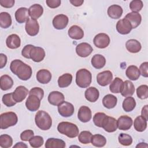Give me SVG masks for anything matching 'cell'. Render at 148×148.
<instances>
[{
    "instance_id": "obj_41",
    "label": "cell",
    "mask_w": 148,
    "mask_h": 148,
    "mask_svg": "<svg viewBox=\"0 0 148 148\" xmlns=\"http://www.w3.org/2000/svg\"><path fill=\"white\" fill-rule=\"evenodd\" d=\"M107 117L108 116L105 113L98 112L94 114L93 117V122L96 126L102 128Z\"/></svg>"
},
{
    "instance_id": "obj_11",
    "label": "cell",
    "mask_w": 148,
    "mask_h": 148,
    "mask_svg": "<svg viewBox=\"0 0 148 148\" xmlns=\"http://www.w3.org/2000/svg\"><path fill=\"white\" fill-rule=\"evenodd\" d=\"M68 17L63 14H60L56 16L52 21L54 27L57 29H63L68 24Z\"/></svg>"
},
{
    "instance_id": "obj_31",
    "label": "cell",
    "mask_w": 148,
    "mask_h": 148,
    "mask_svg": "<svg viewBox=\"0 0 148 148\" xmlns=\"http://www.w3.org/2000/svg\"><path fill=\"white\" fill-rule=\"evenodd\" d=\"M91 63L95 68L98 69H101L105 65L106 59L102 55L97 54L92 57Z\"/></svg>"
},
{
    "instance_id": "obj_39",
    "label": "cell",
    "mask_w": 148,
    "mask_h": 148,
    "mask_svg": "<svg viewBox=\"0 0 148 148\" xmlns=\"http://www.w3.org/2000/svg\"><path fill=\"white\" fill-rule=\"evenodd\" d=\"M12 17L8 12H1L0 13V26L3 28H8L12 24Z\"/></svg>"
},
{
    "instance_id": "obj_43",
    "label": "cell",
    "mask_w": 148,
    "mask_h": 148,
    "mask_svg": "<svg viewBox=\"0 0 148 148\" xmlns=\"http://www.w3.org/2000/svg\"><path fill=\"white\" fill-rule=\"evenodd\" d=\"M13 143L12 138L7 134L0 136V146L2 148H8L12 146Z\"/></svg>"
},
{
    "instance_id": "obj_16",
    "label": "cell",
    "mask_w": 148,
    "mask_h": 148,
    "mask_svg": "<svg viewBox=\"0 0 148 148\" xmlns=\"http://www.w3.org/2000/svg\"><path fill=\"white\" fill-rule=\"evenodd\" d=\"M117 128L120 130L127 131L130 130L132 125L133 121L131 117L123 115L120 116L117 120Z\"/></svg>"
},
{
    "instance_id": "obj_24",
    "label": "cell",
    "mask_w": 148,
    "mask_h": 148,
    "mask_svg": "<svg viewBox=\"0 0 148 148\" xmlns=\"http://www.w3.org/2000/svg\"><path fill=\"white\" fill-rule=\"evenodd\" d=\"M99 92L98 90L94 87H90L88 88L84 92V97L86 99L91 102H95L99 98Z\"/></svg>"
},
{
    "instance_id": "obj_13",
    "label": "cell",
    "mask_w": 148,
    "mask_h": 148,
    "mask_svg": "<svg viewBox=\"0 0 148 148\" xmlns=\"http://www.w3.org/2000/svg\"><path fill=\"white\" fill-rule=\"evenodd\" d=\"M93 49L92 46L86 42L81 43L76 47V54L81 57H87L92 53Z\"/></svg>"
},
{
    "instance_id": "obj_32",
    "label": "cell",
    "mask_w": 148,
    "mask_h": 148,
    "mask_svg": "<svg viewBox=\"0 0 148 148\" xmlns=\"http://www.w3.org/2000/svg\"><path fill=\"white\" fill-rule=\"evenodd\" d=\"M117 102V98L112 94L106 95L102 99V104L107 109H112L116 106Z\"/></svg>"
},
{
    "instance_id": "obj_6",
    "label": "cell",
    "mask_w": 148,
    "mask_h": 148,
    "mask_svg": "<svg viewBox=\"0 0 148 148\" xmlns=\"http://www.w3.org/2000/svg\"><path fill=\"white\" fill-rule=\"evenodd\" d=\"M75 111L73 105L68 102L63 101L58 106V112L59 114L65 117L72 116Z\"/></svg>"
},
{
    "instance_id": "obj_5",
    "label": "cell",
    "mask_w": 148,
    "mask_h": 148,
    "mask_svg": "<svg viewBox=\"0 0 148 148\" xmlns=\"http://www.w3.org/2000/svg\"><path fill=\"white\" fill-rule=\"evenodd\" d=\"M0 117L1 128L2 130L6 129L11 126L15 125L18 121L17 114L13 112L3 113L1 114Z\"/></svg>"
},
{
    "instance_id": "obj_15",
    "label": "cell",
    "mask_w": 148,
    "mask_h": 148,
    "mask_svg": "<svg viewBox=\"0 0 148 148\" xmlns=\"http://www.w3.org/2000/svg\"><path fill=\"white\" fill-rule=\"evenodd\" d=\"M30 58L36 62L42 61L45 57V51L40 47L34 46L30 51Z\"/></svg>"
},
{
    "instance_id": "obj_48",
    "label": "cell",
    "mask_w": 148,
    "mask_h": 148,
    "mask_svg": "<svg viewBox=\"0 0 148 148\" xmlns=\"http://www.w3.org/2000/svg\"><path fill=\"white\" fill-rule=\"evenodd\" d=\"M143 4L140 0H133L130 3V8L132 12H138L141 10Z\"/></svg>"
},
{
    "instance_id": "obj_26",
    "label": "cell",
    "mask_w": 148,
    "mask_h": 148,
    "mask_svg": "<svg viewBox=\"0 0 148 148\" xmlns=\"http://www.w3.org/2000/svg\"><path fill=\"white\" fill-rule=\"evenodd\" d=\"M125 47L127 50L132 53H136L140 51L142 48L140 43L134 39L128 40L125 43Z\"/></svg>"
},
{
    "instance_id": "obj_42",
    "label": "cell",
    "mask_w": 148,
    "mask_h": 148,
    "mask_svg": "<svg viewBox=\"0 0 148 148\" xmlns=\"http://www.w3.org/2000/svg\"><path fill=\"white\" fill-rule=\"evenodd\" d=\"M92 136V135L91 132L88 131H83L79 134L78 139L81 143L86 145L91 142Z\"/></svg>"
},
{
    "instance_id": "obj_19",
    "label": "cell",
    "mask_w": 148,
    "mask_h": 148,
    "mask_svg": "<svg viewBox=\"0 0 148 148\" xmlns=\"http://www.w3.org/2000/svg\"><path fill=\"white\" fill-rule=\"evenodd\" d=\"M15 18L17 23L21 24L27 22L29 19L28 9L26 8H20L15 12Z\"/></svg>"
},
{
    "instance_id": "obj_21",
    "label": "cell",
    "mask_w": 148,
    "mask_h": 148,
    "mask_svg": "<svg viewBox=\"0 0 148 148\" xmlns=\"http://www.w3.org/2000/svg\"><path fill=\"white\" fill-rule=\"evenodd\" d=\"M6 44L8 48L10 49H16L20 46L21 40L18 35L16 34H11L6 38Z\"/></svg>"
},
{
    "instance_id": "obj_40",
    "label": "cell",
    "mask_w": 148,
    "mask_h": 148,
    "mask_svg": "<svg viewBox=\"0 0 148 148\" xmlns=\"http://www.w3.org/2000/svg\"><path fill=\"white\" fill-rule=\"evenodd\" d=\"M91 142L95 147H103L106 143V139L101 134H95L92 136Z\"/></svg>"
},
{
    "instance_id": "obj_59",
    "label": "cell",
    "mask_w": 148,
    "mask_h": 148,
    "mask_svg": "<svg viewBox=\"0 0 148 148\" xmlns=\"http://www.w3.org/2000/svg\"><path fill=\"white\" fill-rule=\"evenodd\" d=\"M147 147V145L146 144V143H140L136 146V147Z\"/></svg>"
},
{
    "instance_id": "obj_9",
    "label": "cell",
    "mask_w": 148,
    "mask_h": 148,
    "mask_svg": "<svg viewBox=\"0 0 148 148\" xmlns=\"http://www.w3.org/2000/svg\"><path fill=\"white\" fill-rule=\"evenodd\" d=\"M113 79V74L110 71H105L99 73L97 76V82L101 86L110 84Z\"/></svg>"
},
{
    "instance_id": "obj_23",
    "label": "cell",
    "mask_w": 148,
    "mask_h": 148,
    "mask_svg": "<svg viewBox=\"0 0 148 148\" xmlns=\"http://www.w3.org/2000/svg\"><path fill=\"white\" fill-rule=\"evenodd\" d=\"M36 79L40 83L47 84L51 79V72L47 69H43L39 70L36 73Z\"/></svg>"
},
{
    "instance_id": "obj_37",
    "label": "cell",
    "mask_w": 148,
    "mask_h": 148,
    "mask_svg": "<svg viewBox=\"0 0 148 148\" xmlns=\"http://www.w3.org/2000/svg\"><path fill=\"white\" fill-rule=\"evenodd\" d=\"M123 81L119 77H116L110 83L109 86L110 91L113 93H120L123 85Z\"/></svg>"
},
{
    "instance_id": "obj_2",
    "label": "cell",
    "mask_w": 148,
    "mask_h": 148,
    "mask_svg": "<svg viewBox=\"0 0 148 148\" xmlns=\"http://www.w3.org/2000/svg\"><path fill=\"white\" fill-rule=\"evenodd\" d=\"M35 121L36 126L43 131L49 130L52 125V119L50 116L43 110H39L36 113Z\"/></svg>"
},
{
    "instance_id": "obj_35",
    "label": "cell",
    "mask_w": 148,
    "mask_h": 148,
    "mask_svg": "<svg viewBox=\"0 0 148 148\" xmlns=\"http://www.w3.org/2000/svg\"><path fill=\"white\" fill-rule=\"evenodd\" d=\"M1 88L3 91L11 88L13 85V80L10 76L8 75H3L0 77Z\"/></svg>"
},
{
    "instance_id": "obj_7",
    "label": "cell",
    "mask_w": 148,
    "mask_h": 148,
    "mask_svg": "<svg viewBox=\"0 0 148 148\" xmlns=\"http://www.w3.org/2000/svg\"><path fill=\"white\" fill-rule=\"evenodd\" d=\"M110 40V38L107 34L105 33H99L95 36L93 42L97 47L104 49L109 46Z\"/></svg>"
},
{
    "instance_id": "obj_10",
    "label": "cell",
    "mask_w": 148,
    "mask_h": 148,
    "mask_svg": "<svg viewBox=\"0 0 148 148\" xmlns=\"http://www.w3.org/2000/svg\"><path fill=\"white\" fill-rule=\"evenodd\" d=\"M25 29L29 36H34L36 35L39 31V25L36 20L29 18L26 22Z\"/></svg>"
},
{
    "instance_id": "obj_18",
    "label": "cell",
    "mask_w": 148,
    "mask_h": 148,
    "mask_svg": "<svg viewBox=\"0 0 148 148\" xmlns=\"http://www.w3.org/2000/svg\"><path fill=\"white\" fill-rule=\"evenodd\" d=\"M48 101L52 105L58 106L64 101V95L62 93L58 91H52L48 96Z\"/></svg>"
},
{
    "instance_id": "obj_49",
    "label": "cell",
    "mask_w": 148,
    "mask_h": 148,
    "mask_svg": "<svg viewBox=\"0 0 148 148\" xmlns=\"http://www.w3.org/2000/svg\"><path fill=\"white\" fill-rule=\"evenodd\" d=\"M34 135V131L31 130H27L22 132L20 134V139L23 141H29V140Z\"/></svg>"
},
{
    "instance_id": "obj_1",
    "label": "cell",
    "mask_w": 148,
    "mask_h": 148,
    "mask_svg": "<svg viewBox=\"0 0 148 148\" xmlns=\"http://www.w3.org/2000/svg\"><path fill=\"white\" fill-rule=\"evenodd\" d=\"M10 69L13 73L22 80H28L32 73L31 67L20 60L12 61L10 65Z\"/></svg>"
},
{
    "instance_id": "obj_46",
    "label": "cell",
    "mask_w": 148,
    "mask_h": 148,
    "mask_svg": "<svg viewBox=\"0 0 148 148\" xmlns=\"http://www.w3.org/2000/svg\"><path fill=\"white\" fill-rule=\"evenodd\" d=\"M29 143L31 147L38 148L41 147L43 145L44 140L43 138L40 136H33L29 140Z\"/></svg>"
},
{
    "instance_id": "obj_22",
    "label": "cell",
    "mask_w": 148,
    "mask_h": 148,
    "mask_svg": "<svg viewBox=\"0 0 148 148\" xmlns=\"http://www.w3.org/2000/svg\"><path fill=\"white\" fill-rule=\"evenodd\" d=\"M68 35L69 36L76 40H79L83 38L84 31L78 25H74L71 26L68 29Z\"/></svg>"
},
{
    "instance_id": "obj_17",
    "label": "cell",
    "mask_w": 148,
    "mask_h": 148,
    "mask_svg": "<svg viewBox=\"0 0 148 148\" xmlns=\"http://www.w3.org/2000/svg\"><path fill=\"white\" fill-rule=\"evenodd\" d=\"M77 117L83 123L88 122L92 117L91 109L86 106H81L78 110Z\"/></svg>"
},
{
    "instance_id": "obj_25",
    "label": "cell",
    "mask_w": 148,
    "mask_h": 148,
    "mask_svg": "<svg viewBox=\"0 0 148 148\" xmlns=\"http://www.w3.org/2000/svg\"><path fill=\"white\" fill-rule=\"evenodd\" d=\"M123 10L122 8L117 5H112L108 9V16L113 19H118L122 16Z\"/></svg>"
},
{
    "instance_id": "obj_45",
    "label": "cell",
    "mask_w": 148,
    "mask_h": 148,
    "mask_svg": "<svg viewBox=\"0 0 148 148\" xmlns=\"http://www.w3.org/2000/svg\"><path fill=\"white\" fill-rule=\"evenodd\" d=\"M136 95L141 99H145L148 97V86L146 84L140 85L136 89Z\"/></svg>"
},
{
    "instance_id": "obj_4",
    "label": "cell",
    "mask_w": 148,
    "mask_h": 148,
    "mask_svg": "<svg viewBox=\"0 0 148 148\" xmlns=\"http://www.w3.org/2000/svg\"><path fill=\"white\" fill-rule=\"evenodd\" d=\"M92 80L91 73L86 69H80L76 74V83L80 88L88 87Z\"/></svg>"
},
{
    "instance_id": "obj_38",
    "label": "cell",
    "mask_w": 148,
    "mask_h": 148,
    "mask_svg": "<svg viewBox=\"0 0 148 148\" xmlns=\"http://www.w3.org/2000/svg\"><path fill=\"white\" fill-rule=\"evenodd\" d=\"M122 106L125 112H131L134 109V108L136 106L135 100L133 97L131 96L127 97V98H125L124 99Z\"/></svg>"
},
{
    "instance_id": "obj_44",
    "label": "cell",
    "mask_w": 148,
    "mask_h": 148,
    "mask_svg": "<svg viewBox=\"0 0 148 148\" xmlns=\"http://www.w3.org/2000/svg\"><path fill=\"white\" fill-rule=\"evenodd\" d=\"M118 140L119 143L123 146H130L132 143V137L127 134L121 133L118 137Z\"/></svg>"
},
{
    "instance_id": "obj_3",
    "label": "cell",
    "mask_w": 148,
    "mask_h": 148,
    "mask_svg": "<svg viewBox=\"0 0 148 148\" xmlns=\"http://www.w3.org/2000/svg\"><path fill=\"white\" fill-rule=\"evenodd\" d=\"M58 131L68 138H73L79 135V128L77 126L72 123L62 121L58 124L57 126Z\"/></svg>"
},
{
    "instance_id": "obj_50",
    "label": "cell",
    "mask_w": 148,
    "mask_h": 148,
    "mask_svg": "<svg viewBox=\"0 0 148 148\" xmlns=\"http://www.w3.org/2000/svg\"><path fill=\"white\" fill-rule=\"evenodd\" d=\"M29 95L33 94L38 96L40 100L42 99L44 96V91L42 88L40 87H34L29 92Z\"/></svg>"
},
{
    "instance_id": "obj_8",
    "label": "cell",
    "mask_w": 148,
    "mask_h": 148,
    "mask_svg": "<svg viewBox=\"0 0 148 148\" xmlns=\"http://www.w3.org/2000/svg\"><path fill=\"white\" fill-rule=\"evenodd\" d=\"M40 101L38 96L33 94L29 95L25 102L27 109L31 112L38 110L40 105Z\"/></svg>"
},
{
    "instance_id": "obj_27",
    "label": "cell",
    "mask_w": 148,
    "mask_h": 148,
    "mask_svg": "<svg viewBox=\"0 0 148 148\" xmlns=\"http://www.w3.org/2000/svg\"><path fill=\"white\" fill-rule=\"evenodd\" d=\"M29 15L31 18L36 20L39 18L43 13V8L39 4H34L28 9Z\"/></svg>"
},
{
    "instance_id": "obj_30",
    "label": "cell",
    "mask_w": 148,
    "mask_h": 148,
    "mask_svg": "<svg viewBox=\"0 0 148 148\" xmlns=\"http://www.w3.org/2000/svg\"><path fill=\"white\" fill-rule=\"evenodd\" d=\"M135 92V87L133 83L130 80H125L123 82V87L120 92L122 96L127 97L131 96Z\"/></svg>"
},
{
    "instance_id": "obj_56",
    "label": "cell",
    "mask_w": 148,
    "mask_h": 148,
    "mask_svg": "<svg viewBox=\"0 0 148 148\" xmlns=\"http://www.w3.org/2000/svg\"><path fill=\"white\" fill-rule=\"evenodd\" d=\"M147 107L148 105H146L145 106H143V108L142 109L141 111V116L142 117H143L146 120H148V116H147Z\"/></svg>"
},
{
    "instance_id": "obj_58",
    "label": "cell",
    "mask_w": 148,
    "mask_h": 148,
    "mask_svg": "<svg viewBox=\"0 0 148 148\" xmlns=\"http://www.w3.org/2000/svg\"><path fill=\"white\" fill-rule=\"evenodd\" d=\"M28 146L26 144H25L23 142H18L14 146H13V148L14 147H21V148H24V147H25L27 148Z\"/></svg>"
},
{
    "instance_id": "obj_51",
    "label": "cell",
    "mask_w": 148,
    "mask_h": 148,
    "mask_svg": "<svg viewBox=\"0 0 148 148\" xmlns=\"http://www.w3.org/2000/svg\"><path fill=\"white\" fill-rule=\"evenodd\" d=\"M34 46L32 45H25L22 51H21V54L22 56L28 59L30 58V56H29V54H30V51L32 50V49L34 47Z\"/></svg>"
},
{
    "instance_id": "obj_54",
    "label": "cell",
    "mask_w": 148,
    "mask_h": 148,
    "mask_svg": "<svg viewBox=\"0 0 148 148\" xmlns=\"http://www.w3.org/2000/svg\"><path fill=\"white\" fill-rule=\"evenodd\" d=\"M14 0H0L1 5L5 8H10L14 4Z\"/></svg>"
},
{
    "instance_id": "obj_33",
    "label": "cell",
    "mask_w": 148,
    "mask_h": 148,
    "mask_svg": "<svg viewBox=\"0 0 148 148\" xmlns=\"http://www.w3.org/2000/svg\"><path fill=\"white\" fill-rule=\"evenodd\" d=\"M126 76L130 80H136L140 76V72L138 68L135 65L129 66L125 71Z\"/></svg>"
},
{
    "instance_id": "obj_47",
    "label": "cell",
    "mask_w": 148,
    "mask_h": 148,
    "mask_svg": "<svg viewBox=\"0 0 148 148\" xmlns=\"http://www.w3.org/2000/svg\"><path fill=\"white\" fill-rule=\"evenodd\" d=\"M12 92L4 94L2 97V100L3 103L8 107H12L16 104V102L14 100L12 95Z\"/></svg>"
},
{
    "instance_id": "obj_52",
    "label": "cell",
    "mask_w": 148,
    "mask_h": 148,
    "mask_svg": "<svg viewBox=\"0 0 148 148\" xmlns=\"http://www.w3.org/2000/svg\"><path fill=\"white\" fill-rule=\"evenodd\" d=\"M139 72L140 74L143 76L145 77H148V62H143L139 67Z\"/></svg>"
},
{
    "instance_id": "obj_29",
    "label": "cell",
    "mask_w": 148,
    "mask_h": 148,
    "mask_svg": "<svg viewBox=\"0 0 148 148\" xmlns=\"http://www.w3.org/2000/svg\"><path fill=\"white\" fill-rule=\"evenodd\" d=\"M65 146V143L63 140L54 138L47 139L45 143L46 148H64Z\"/></svg>"
},
{
    "instance_id": "obj_12",
    "label": "cell",
    "mask_w": 148,
    "mask_h": 148,
    "mask_svg": "<svg viewBox=\"0 0 148 148\" xmlns=\"http://www.w3.org/2000/svg\"><path fill=\"white\" fill-rule=\"evenodd\" d=\"M132 29L130 23L125 18L119 20L116 24V29L120 34L127 35L131 32Z\"/></svg>"
},
{
    "instance_id": "obj_55",
    "label": "cell",
    "mask_w": 148,
    "mask_h": 148,
    "mask_svg": "<svg viewBox=\"0 0 148 148\" xmlns=\"http://www.w3.org/2000/svg\"><path fill=\"white\" fill-rule=\"evenodd\" d=\"M7 62V57L3 53L0 54V68L2 69L5 66Z\"/></svg>"
},
{
    "instance_id": "obj_14",
    "label": "cell",
    "mask_w": 148,
    "mask_h": 148,
    "mask_svg": "<svg viewBox=\"0 0 148 148\" xmlns=\"http://www.w3.org/2000/svg\"><path fill=\"white\" fill-rule=\"evenodd\" d=\"M28 93H29L28 90L25 87L19 86L12 92V95L14 100L16 102H21L26 98Z\"/></svg>"
},
{
    "instance_id": "obj_28",
    "label": "cell",
    "mask_w": 148,
    "mask_h": 148,
    "mask_svg": "<svg viewBox=\"0 0 148 148\" xmlns=\"http://www.w3.org/2000/svg\"><path fill=\"white\" fill-rule=\"evenodd\" d=\"M102 128L108 132H113L116 131L117 128V120L113 117L108 116V117L103 124Z\"/></svg>"
},
{
    "instance_id": "obj_34",
    "label": "cell",
    "mask_w": 148,
    "mask_h": 148,
    "mask_svg": "<svg viewBox=\"0 0 148 148\" xmlns=\"http://www.w3.org/2000/svg\"><path fill=\"white\" fill-rule=\"evenodd\" d=\"M147 120L142 116L136 117L134 122V127L136 131L138 132H143L147 128Z\"/></svg>"
},
{
    "instance_id": "obj_36",
    "label": "cell",
    "mask_w": 148,
    "mask_h": 148,
    "mask_svg": "<svg viewBox=\"0 0 148 148\" xmlns=\"http://www.w3.org/2000/svg\"><path fill=\"white\" fill-rule=\"evenodd\" d=\"M72 81V75L69 73H64L60 76L58 79V85L60 88L69 86Z\"/></svg>"
},
{
    "instance_id": "obj_57",
    "label": "cell",
    "mask_w": 148,
    "mask_h": 148,
    "mask_svg": "<svg viewBox=\"0 0 148 148\" xmlns=\"http://www.w3.org/2000/svg\"><path fill=\"white\" fill-rule=\"evenodd\" d=\"M69 2L75 6H81L83 2V0H70Z\"/></svg>"
},
{
    "instance_id": "obj_53",
    "label": "cell",
    "mask_w": 148,
    "mask_h": 148,
    "mask_svg": "<svg viewBox=\"0 0 148 148\" xmlns=\"http://www.w3.org/2000/svg\"><path fill=\"white\" fill-rule=\"evenodd\" d=\"M61 0H46V5L50 8L54 9L58 8L61 5Z\"/></svg>"
},
{
    "instance_id": "obj_20",
    "label": "cell",
    "mask_w": 148,
    "mask_h": 148,
    "mask_svg": "<svg viewBox=\"0 0 148 148\" xmlns=\"http://www.w3.org/2000/svg\"><path fill=\"white\" fill-rule=\"evenodd\" d=\"M124 18L128 20L132 28H135L139 26L142 21L141 15L137 12L128 13L126 14Z\"/></svg>"
}]
</instances>
